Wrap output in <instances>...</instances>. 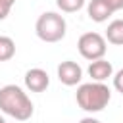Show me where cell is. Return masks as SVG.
Masks as SVG:
<instances>
[{"label": "cell", "mask_w": 123, "mask_h": 123, "mask_svg": "<svg viewBox=\"0 0 123 123\" xmlns=\"http://www.w3.org/2000/svg\"><path fill=\"white\" fill-rule=\"evenodd\" d=\"M104 38L115 46H123V19H113L106 29Z\"/></svg>", "instance_id": "obj_9"}, {"label": "cell", "mask_w": 123, "mask_h": 123, "mask_svg": "<svg viewBox=\"0 0 123 123\" xmlns=\"http://www.w3.org/2000/svg\"><path fill=\"white\" fill-rule=\"evenodd\" d=\"M56 6L65 13H73L85 6V0H56Z\"/></svg>", "instance_id": "obj_11"}, {"label": "cell", "mask_w": 123, "mask_h": 123, "mask_svg": "<svg viewBox=\"0 0 123 123\" xmlns=\"http://www.w3.org/2000/svg\"><path fill=\"white\" fill-rule=\"evenodd\" d=\"M65 31H67V23L63 15H60L58 12H44L38 15L35 23V33L44 42H60L65 37Z\"/></svg>", "instance_id": "obj_3"}, {"label": "cell", "mask_w": 123, "mask_h": 123, "mask_svg": "<svg viewBox=\"0 0 123 123\" xmlns=\"http://www.w3.org/2000/svg\"><path fill=\"white\" fill-rule=\"evenodd\" d=\"M0 123H6V119H4V117H2V115H0Z\"/></svg>", "instance_id": "obj_16"}, {"label": "cell", "mask_w": 123, "mask_h": 123, "mask_svg": "<svg viewBox=\"0 0 123 123\" xmlns=\"http://www.w3.org/2000/svg\"><path fill=\"white\" fill-rule=\"evenodd\" d=\"M113 86H115L117 92L123 94V69H119V71L113 75Z\"/></svg>", "instance_id": "obj_13"}, {"label": "cell", "mask_w": 123, "mask_h": 123, "mask_svg": "<svg viewBox=\"0 0 123 123\" xmlns=\"http://www.w3.org/2000/svg\"><path fill=\"white\" fill-rule=\"evenodd\" d=\"M86 13L92 21L96 23H104L108 21V17L111 15V10L104 4V0H90L88 6H86Z\"/></svg>", "instance_id": "obj_8"}, {"label": "cell", "mask_w": 123, "mask_h": 123, "mask_svg": "<svg viewBox=\"0 0 123 123\" xmlns=\"http://www.w3.org/2000/svg\"><path fill=\"white\" fill-rule=\"evenodd\" d=\"M50 85V77L44 69L40 67H33L25 73V86L31 92H44Z\"/></svg>", "instance_id": "obj_6"}, {"label": "cell", "mask_w": 123, "mask_h": 123, "mask_svg": "<svg viewBox=\"0 0 123 123\" xmlns=\"http://www.w3.org/2000/svg\"><path fill=\"white\" fill-rule=\"evenodd\" d=\"M104 4L111 10V13L113 12H119V10H123V0H104Z\"/></svg>", "instance_id": "obj_14"}, {"label": "cell", "mask_w": 123, "mask_h": 123, "mask_svg": "<svg viewBox=\"0 0 123 123\" xmlns=\"http://www.w3.org/2000/svg\"><path fill=\"white\" fill-rule=\"evenodd\" d=\"M58 79L65 86H75L83 79V69H81V65L77 62L65 60V62H62L58 65Z\"/></svg>", "instance_id": "obj_5"}, {"label": "cell", "mask_w": 123, "mask_h": 123, "mask_svg": "<svg viewBox=\"0 0 123 123\" xmlns=\"http://www.w3.org/2000/svg\"><path fill=\"white\" fill-rule=\"evenodd\" d=\"M13 4H15V0H0V21H4L10 15Z\"/></svg>", "instance_id": "obj_12"}, {"label": "cell", "mask_w": 123, "mask_h": 123, "mask_svg": "<svg viewBox=\"0 0 123 123\" xmlns=\"http://www.w3.org/2000/svg\"><path fill=\"white\" fill-rule=\"evenodd\" d=\"M79 123H100L98 119H94V117H83Z\"/></svg>", "instance_id": "obj_15"}, {"label": "cell", "mask_w": 123, "mask_h": 123, "mask_svg": "<svg viewBox=\"0 0 123 123\" xmlns=\"http://www.w3.org/2000/svg\"><path fill=\"white\" fill-rule=\"evenodd\" d=\"M77 48H79V54L85 58V60H100L106 56V50H108V44H106V38L100 35V33H85L79 37L77 40Z\"/></svg>", "instance_id": "obj_4"}, {"label": "cell", "mask_w": 123, "mask_h": 123, "mask_svg": "<svg viewBox=\"0 0 123 123\" xmlns=\"http://www.w3.org/2000/svg\"><path fill=\"white\" fill-rule=\"evenodd\" d=\"M0 111L17 121H27V119H31L35 106L21 86L4 85L0 88Z\"/></svg>", "instance_id": "obj_1"}, {"label": "cell", "mask_w": 123, "mask_h": 123, "mask_svg": "<svg viewBox=\"0 0 123 123\" xmlns=\"http://www.w3.org/2000/svg\"><path fill=\"white\" fill-rule=\"evenodd\" d=\"M88 75L92 77V81L104 83L108 77L113 75V65H111V62H108V60H104V58L94 60V62H90V65H88Z\"/></svg>", "instance_id": "obj_7"}, {"label": "cell", "mask_w": 123, "mask_h": 123, "mask_svg": "<svg viewBox=\"0 0 123 123\" xmlns=\"http://www.w3.org/2000/svg\"><path fill=\"white\" fill-rule=\"evenodd\" d=\"M15 54V42L6 37V35H0V62H8L12 60Z\"/></svg>", "instance_id": "obj_10"}, {"label": "cell", "mask_w": 123, "mask_h": 123, "mask_svg": "<svg viewBox=\"0 0 123 123\" xmlns=\"http://www.w3.org/2000/svg\"><path fill=\"white\" fill-rule=\"evenodd\" d=\"M77 104L81 110L88 111V113H96V111H102L110 100H111V90L108 85L104 83H96V81H90V83H83L79 85L77 88Z\"/></svg>", "instance_id": "obj_2"}]
</instances>
